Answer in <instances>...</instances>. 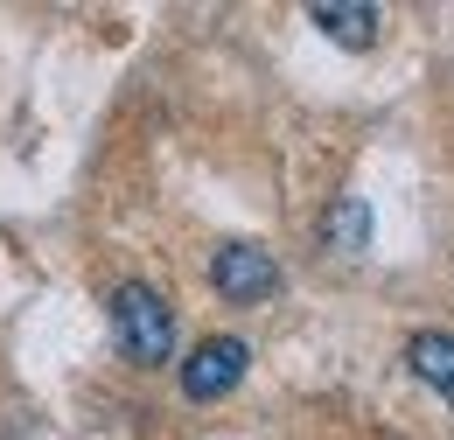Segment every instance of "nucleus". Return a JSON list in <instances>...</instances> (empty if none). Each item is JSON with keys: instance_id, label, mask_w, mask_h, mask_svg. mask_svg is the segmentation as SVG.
Instances as JSON below:
<instances>
[{"instance_id": "1", "label": "nucleus", "mask_w": 454, "mask_h": 440, "mask_svg": "<svg viewBox=\"0 0 454 440\" xmlns=\"http://www.w3.org/2000/svg\"><path fill=\"white\" fill-rule=\"evenodd\" d=\"M113 342L126 364H168L175 357V315L154 287H119L113 294Z\"/></svg>"}, {"instance_id": "2", "label": "nucleus", "mask_w": 454, "mask_h": 440, "mask_svg": "<svg viewBox=\"0 0 454 440\" xmlns=\"http://www.w3.org/2000/svg\"><path fill=\"white\" fill-rule=\"evenodd\" d=\"M210 279H217V294H224V301L259 308V301L280 287V266H273V252H266V245H217Z\"/></svg>"}, {"instance_id": "3", "label": "nucleus", "mask_w": 454, "mask_h": 440, "mask_svg": "<svg viewBox=\"0 0 454 440\" xmlns=\"http://www.w3.org/2000/svg\"><path fill=\"white\" fill-rule=\"evenodd\" d=\"M245 364H252V350H245L238 335H210V342H196V357L182 364V391H189L196 405H203V398H224V391H238Z\"/></svg>"}, {"instance_id": "4", "label": "nucleus", "mask_w": 454, "mask_h": 440, "mask_svg": "<svg viewBox=\"0 0 454 440\" xmlns=\"http://www.w3.org/2000/svg\"><path fill=\"white\" fill-rule=\"evenodd\" d=\"M308 21H315L329 43H342V50H371L385 14H378L371 0H315V7H308Z\"/></svg>"}, {"instance_id": "5", "label": "nucleus", "mask_w": 454, "mask_h": 440, "mask_svg": "<svg viewBox=\"0 0 454 440\" xmlns=\"http://www.w3.org/2000/svg\"><path fill=\"white\" fill-rule=\"evenodd\" d=\"M412 371L427 378L434 391H448V405H454V335L448 329H434V335H412Z\"/></svg>"}, {"instance_id": "6", "label": "nucleus", "mask_w": 454, "mask_h": 440, "mask_svg": "<svg viewBox=\"0 0 454 440\" xmlns=\"http://www.w3.org/2000/svg\"><path fill=\"white\" fill-rule=\"evenodd\" d=\"M329 238H336L342 252H364V245H371V210H364L356 196H342L336 217H329Z\"/></svg>"}]
</instances>
